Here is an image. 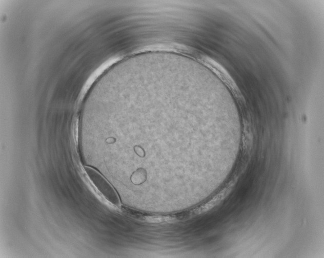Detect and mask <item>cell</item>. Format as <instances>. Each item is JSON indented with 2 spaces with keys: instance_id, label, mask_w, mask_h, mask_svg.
I'll return each mask as SVG.
<instances>
[{
  "instance_id": "1",
  "label": "cell",
  "mask_w": 324,
  "mask_h": 258,
  "mask_svg": "<svg viewBox=\"0 0 324 258\" xmlns=\"http://www.w3.org/2000/svg\"><path fill=\"white\" fill-rule=\"evenodd\" d=\"M84 169L89 179L103 197L112 204L119 206L120 205L119 197L108 181L92 167L85 166Z\"/></svg>"
},
{
  "instance_id": "2",
  "label": "cell",
  "mask_w": 324,
  "mask_h": 258,
  "mask_svg": "<svg viewBox=\"0 0 324 258\" xmlns=\"http://www.w3.org/2000/svg\"><path fill=\"white\" fill-rule=\"evenodd\" d=\"M229 189H225L215 196L208 202L204 204L193 210V214H199L206 212L217 205L225 198L229 192Z\"/></svg>"
}]
</instances>
